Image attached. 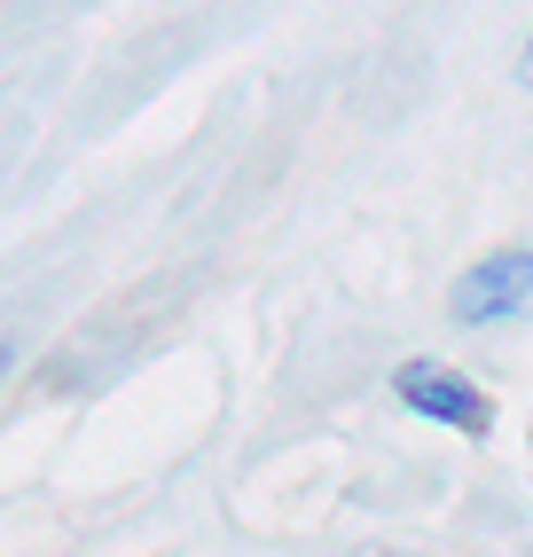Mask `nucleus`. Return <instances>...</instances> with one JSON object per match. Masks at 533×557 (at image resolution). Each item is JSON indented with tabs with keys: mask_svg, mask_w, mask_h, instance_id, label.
Wrapping results in <instances>:
<instances>
[{
	"mask_svg": "<svg viewBox=\"0 0 533 557\" xmlns=\"http://www.w3.org/2000/svg\"><path fill=\"white\" fill-rule=\"evenodd\" d=\"M533 314V244H503L471 259L447 290V322L455 330H503V322H525Z\"/></svg>",
	"mask_w": 533,
	"mask_h": 557,
	"instance_id": "obj_1",
	"label": "nucleus"
},
{
	"mask_svg": "<svg viewBox=\"0 0 533 557\" xmlns=\"http://www.w3.org/2000/svg\"><path fill=\"white\" fill-rule=\"evenodd\" d=\"M393 393H400L408 417L447 424V432H463V440H486V432H494V400H486L471 377H455L447 361H400V369H393Z\"/></svg>",
	"mask_w": 533,
	"mask_h": 557,
	"instance_id": "obj_2",
	"label": "nucleus"
},
{
	"mask_svg": "<svg viewBox=\"0 0 533 557\" xmlns=\"http://www.w3.org/2000/svg\"><path fill=\"white\" fill-rule=\"evenodd\" d=\"M518 87H533V32H525V55H518Z\"/></svg>",
	"mask_w": 533,
	"mask_h": 557,
	"instance_id": "obj_3",
	"label": "nucleus"
},
{
	"mask_svg": "<svg viewBox=\"0 0 533 557\" xmlns=\"http://www.w3.org/2000/svg\"><path fill=\"white\" fill-rule=\"evenodd\" d=\"M9 361H16V346H9V338H0V377H9Z\"/></svg>",
	"mask_w": 533,
	"mask_h": 557,
	"instance_id": "obj_4",
	"label": "nucleus"
}]
</instances>
